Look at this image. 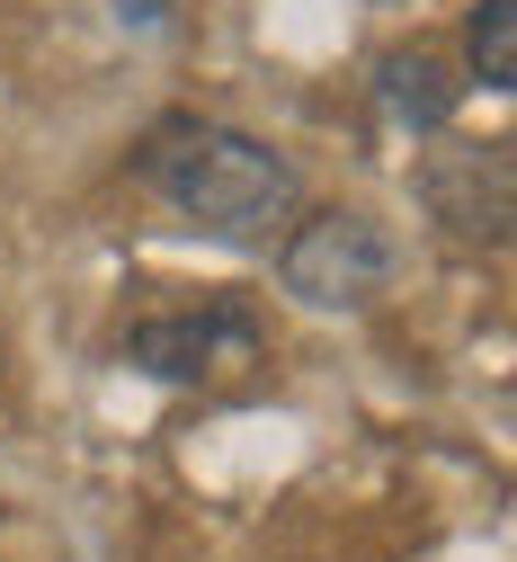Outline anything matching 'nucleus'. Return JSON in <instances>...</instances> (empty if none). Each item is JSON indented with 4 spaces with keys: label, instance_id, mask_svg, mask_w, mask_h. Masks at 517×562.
<instances>
[{
    "label": "nucleus",
    "instance_id": "nucleus-1",
    "mask_svg": "<svg viewBox=\"0 0 517 562\" xmlns=\"http://www.w3.org/2000/svg\"><path fill=\"white\" fill-rule=\"evenodd\" d=\"M134 170L170 196V215H188L214 241H268L294 215V170L285 153H268L241 125H205V116H170L153 144L134 153Z\"/></svg>",
    "mask_w": 517,
    "mask_h": 562
},
{
    "label": "nucleus",
    "instance_id": "nucleus-2",
    "mask_svg": "<svg viewBox=\"0 0 517 562\" xmlns=\"http://www.w3.org/2000/svg\"><path fill=\"white\" fill-rule=\"evenodd\" d=\"M393 286V233L375 215H313V224H294L285 241V295H304L322 313H366Z\"/></svg>",
    "mask_w": 517,
    "mask_h": 562
},
{
    "label": "nucleus",
    "instance_id": "nucleus-3",
    "mask_svg": "<svg viewBox=\"0 0 517 562\" xmlns=\"http://www.w3.org/2000/svg\"><path fill=\"white\" fill-rule=\"evenodd\" d=\"M250 348H259V322L233 295H214L205 313H153V322L125 330V358L143 375H161V384H196V375H214L224 358H250Z\"/></svg>",
    "mask_w": 517,
    "mask_h": 562
},
{
    "label": "nucleus",
    "instance_id": "nucleus-4",
    "mask_svg": "<svg viewBox=\"0 0 517 562\" xmlns=\"http://www.w3.org/2000/svg\"><path fill=\"white\" fill-rule=\"evenodd\" d=\"M428 215L464 233V241H508V144H456V153H428L419 170Z\"/></svg>",
    "mask_w": 517,
    "mask_h": 562
},
{
    "label": "nucleus",
    "instance_id": "nucleus-5",
    "mask_svg": "<svg viewBox=\"0 0 517 562\" xmlns=\"http://www.w3.org/2000/svg\"><path fill=\"white\" fill-rule=\"evenodd\" d=\"M375 90H384V108L411 134H437V125L456 116V81H447V63H437V54H384L375 63Z\"/></svg>",
    "mask_w": 517,
    "mask_h": 562
},
{
    "label": "nucleus",
    "instance_id": "nucleus-6",
    "mask_svg": "<svg viewBox=\"0 0 517 562\" xmlns=\"http://www.w3.org/2000/svg\"><path fill=\"white\" fill-rule=\"evenodd\" d=\"M473 81L517 90V0H482L473 10Z\"/></svg>",
    "mask_w": 517,
    "mask_h": 562
},
{
    "label": "nucleus",
    "instance_id": "nucleus-7",
    "mask_svg": "<svg viewBox=\"0 0 517 562\" xmlns=\"http://www.w3.org/2000/svg\"><path fill=\"white\" fill-rule=\"evenodd\" d=\"M170 10H179V0H116V19H125V27H161Z\"/></svg>",
    "mask_w": 517,
    "mask_h": 562
}]
</instances>
